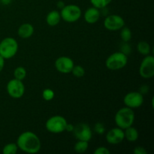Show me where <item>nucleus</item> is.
<instances>
[{
  "label": "nucleus",
  "mask_w": 154,
  "mask_h": 154,
  "mask_svg": "<svg viewBox=\"0 0 154 154\" xmlns=\"http://www.w3.org/2000/svg\"><path fill=\"white\" fill-rule=\"evenodd\" d=\"M74 128H75V126H74V125L67 123V124H66V129H65V131H66V132H72Z\"/></svg>",
  "instance_id": "obj_29"
},
{
  "label": "nucleus",
  "mask_w": 154,
  "mask_h": 154,
  "mask_svg": "<svg viewBox=\"0 0 154 154\" xmlns=\"http://www.w3.org/2000/svg\"><path fill=\"white\" fill-rule=\"evenodd\" d=\"M137 50H138V53L141 55L147 56L149 55L150 53V45H149V43H147V42H140L137 45Z\"/></svg>",
  "instance_id": "obj_18"
},
{
  "label": "nucleus",
  "mask_w": 154,
  "mask_h": 154,
  "mask_svg": "<svg viewBox=\"0 0 154 154\" xmlns=\"http://www.w3.org/2000/svg\"><path fill=\"white\" fill-rule=\"evenodd\" d=\"M54 92L51 89H45L42 92V97L45 101H51L54 98Z\"/></svg>",
  "instance_id": "obj_25"
},
{
  "label": "nucleus",
  "mask_w": 154,
  "mask_h": 154,
  "mask_svg": "<svg viewBox=\"0 0 154 154\" xmlns=\"http://www.w3.org/2000/svg\"><path fill=\"white\" fill-rule=\"evenodd\" d=\"M18 149L27 153H37L41 150L42 144L38 135L34 132L26 131L18 136L16 142Z\"/></svg>",
  "instance_id": "obj_1"
},
{
  "label": "nucleus",
  "mask_w": 154,
  "mask_h": 154,
  "mask_svg": "<svg viewBox=\"0 0 154 154\" xmlns=\"http://www.w3.org/2000/svg\"><path fill=\"white\" fill-rule=\"evenodd\" d=\"M94 130L99 135H102V134L105 133V127L104 126L103 123H96L94 126Z\"/></svg>",
  "instance_id": "obj_26"
},
{
  "label": "nucleus",
  "mask_w": 154,
  "mask_h": 154,
  "mask_svg": "<svg viewBox=\"0 0 154 154\" xmlns=\"http://www.w3.org/2000/svg\"><path fill=\"white\" fill-rule=\"evenodd\" d=\"M26 76V70L24 67L19 66L14 71V77L16 79L23 81V80L25 79Z\"/></svg>",
  "instance_id": "obj_21"
},
{
  "label": "nucleus",
  "mask_w": 154,
  "mask_h": 154,
  "mask_svg": "<svg viewBox=\"0 0 154 154\" xmlns=\"http://www.w3.org/2000/svg\"><path fill=\"white\" fill-rule=\"evenodd\" d=\"M139 75L144 79H150L154 76V57L147 55L141 61L139 67Z\"/></svg>",
  "instance_id": "obj_8"
},
{
  "label": "nucleus",
  "mask_w": 154,
  "mask_h": 154,
  "mask_svg": "<svg viewBox=\"0 0 154 154\" xmlns=\"http://www.w3.org/2000/svg\"><path fill=\"white\" fill-rule=\"evenodd\" d=\"M105 138L108 144H114V145L120 144L125 139L124 130L117 126L113 128L107 132Z\"/></svg>",
  "instance_id": "obj_13"
},
{
  "label": "nucleus",
  "mask_w": 154,
  "mask_h": 154,
  "mask_svg": "<svg viewBox=\"0 0 154 154\" xmlns=\"http://www.w3.org/2000/svg\"><path fill=\"white\" fill-rule=\"evenodd\" d=\"M133 153L134 154H147V152L145 150V148H144L143 147L141 146H138V147H135L133 149Z\"/></svg>",
  "instance_id": "obj_28"
},
{
  "label": "nucleus",
  "mask_w": 154,
  "mask_h": 154,
  "mask_svg": "<svg viewBox=\"0 0 154 154\" xmlns=\"http://www.w3.org/2000/svg\"><path fill=\"white\" fill-rule=\"evenodd\" d=\"M67 120L64 117L60 115H55L50 117L45 123L46 129L51 133L59 134L65 132Z\"/></svg>",
  "instance_id": "obj_5"
},
{
  "label": "nucleus",
  "mask_w": 154,
  "mask_h": 154,
  "mask_svg": "<svg viewBox=\"0 0 154 154\" xmlns=\"http://www.w3.org/2000/svg\"><path fill=\"white\" fill-rule=\"evenodd\" d=\"M75 63L72 58L66 56L60 57L55 61V68L59 72L63 74H69L72 72Z\"/></svg>",
  "instance_id": "obj_12"
},
{
  "label": "nucleus",
  "mask_w": 154,
  "mask_h": 154,
  "mask_svg": "<svg viewBox=\"0 0 154 154\" xmlns=\"http://www.w3.org/2000/svg\"><path fill=\"white\" fill-rule=\"evenodd\" d=\"M135 113L133 110L128 107L122 108L116 113L114 117V121L117 127L122 129L132 126L135 121Z\"/></svg>",
  "instance_id": "obj_2"
},
{
  "label": "nucleus",
  "mask_w": 154,
  "mask_h": 154,
  "mask_svg": "<svg viewBox=\"0 0 154 154\" xmlns=\"http://www.w3.org/2000/svg\"><path fill=\"white\" fill-rule=\"evenodd\" d=\"M123 102L128 108H138L144 103V96L140 92H130L124 96Z\"/></svg>",
  "instance_id": "obj_10"
},
{
  "label": "nucleus",
  "mask_w": 154,
  "mask_h": 154,
  "mask_svg": "<svg viewBox=\"0 0 154 154\" xmlns=\"http://www.w3.org/2000/svg\"><path fill=\"white\" fill-rule=\"evenodd\" d=\"M17 51L18 43L14 38H5L0 42V56L5 60H9L14 57Z\"/></svg>",
  "instance_id": "obj_3"
},
{
  "label": "nucleus",
  "mask_w": 154,
  "mask_h": 154,
  "mask_svg": "<svg viewBox=\"0 0 154 154\" xmlns=\"http://www.w3.org/2000/svg\"><path fill=\"white\" fill-rule=\"evenodd\" d=\"M84 20L89 24H94L100 18V11L99 8L95 7H90L87 9L84 15Z\"/></svg>",
  "instance_id": "obj_14"
},
{
  "label": "nucleus",
  "mask_w": 154,
  "mask_h": 154,
  "mask_svg": "<svg viewBox=\"0 0 154 154\" xmlns=\"http://www.w3.org/2000/svg\"><path fill=\"white\" fill-rule=\"evenodd\" d=\"M4 66H5V59L0 56V72H1L2 71V69H4Z\"/></svg>",
  "instance_id": "obj_30"
},
{
  "label": "nucleus",
  "mask_w": 154,
  "mask_h": 154,
  "mask_svg": "<svg viewBox=\"0 0 154 154\" xmlns=\"http://www.w3.org/2000/svg\"><path fill=\"white\" fill-rule=\"evenodd\" d=\"M110 150L105 147H99L94 150V154H110Z\"/></svg>",
  "instance_id": "obj_27"
},
{
  "label": "nucleus",
  "mask_w": 154,
  "mask_h": 154,
  "mask_svg": "<svg viewBox=\"0 0 154 154\" xmlns=\"http://www.w3.org/2000/svg\"><path fill=\"white\" fill-rule=\"evenodd\" d=\"M128 57L123 52H115L111 54L105 61V66L109 70L117 71L127 65Z\"/></svg>",
  "instance_id": "obj_4"
},
{
  "label": "nucleus",
  "mask_w": 154,
  "mask_h": 154,
  "mask_svg": "<svg viewBox=\"0 0 154 154\" xmlns=\"http://www.w3.org/2000/svg\"><path fill=\"white\" fill-rule=\"evenodd\" d=\"M90 1L93 7L99 9H102L107 7L112 2V0H90Z\"/></svg>",
  "instance_id": "obj_23"
},
{
  "label": "nucleus",
  "mask_w": 154,
  "mask_h": 154,
  "mask_svg": "<svg viewBox=\"0 0 154 154\" xmlns=\"http://www.w3.org/2000/svg\"><path fill=\"white\" fill-rule=\"evenodd\" d=\"M34 33V27L30 23H23L20 26L17 30V34L21 38H29Z\"/></svg>",
  "instance_id": "obj_15"
},
{
  "label": "nucleus",
  "mask_w": 154,
  "mask_h": 154,
  "mask_svg": "<svg viewBox=\"0 0 154 154\" xmlns=\"http://www.w3.org/2000/svg\"><path fill=\"white\" fill-rule=\"evenodd\" d=\"M104 26L109 31H117L125 26V20L121 16L111 14L107 17L104 20Z\"/></svg>",
  "instance_id": "obj_11"
},
{
  "label": "nucleus",
  "mask_w": 154,
  "mask_h": 154,
  "mask_svg": "<svg viewBox=\"0 0 154 154\" xmlns=\"http://www.w3.org/2000/svg\"><path fill=\"white\" fill-rule=\"evenodd\" d=\"M124 135L125 138L129 142H135L138 140L139 134H138V130L133 126H129L124 129Z\"/></svg>",
  "instance_id": "obj_17"
},
{
  "label": "nucleus",
  "mask_w": 154,
  "mask_h": 154,
  "mask_svg": "<svg viewBox=\"0 0 154 154\" xmlns=\"http://www.w3.org/2000/svg\"><path fill=\"white\" fill-rule=\"evenodd\" d=\"M72 132L75 138L80 141H86L89 142L93 136L91 128L87 123H78L75 126Z\"/></svg>",
  "instance_id": "obj_9"
},
{
  "label": "nucleus",
  "mask_w": 154,
  "mask_h": 154,
  "mask_svg": "<svg viewBox=\"0 0 154 154\" xmlns=\"http://www.w3.org/2000/svg\"><path fill=\"white\" fill-rule=\"evenodd\" d=\"M8 94L14 99H20L25 93V86L22 81L14 78L8 82L6 86Z\"/></svg>",
  "instance_id": "obj_7"
},
{
  "label": "nucleus",
  "mask_w": 154,
  "mask_h": 154,
  "mask_svg": "<svg viewBox=\"0 0 154 154\" xmlns=\"http://www.w3.org/2000/svg\"><path fill=\"white\" fill-rule=\"evenodd\" d=\"M18 147L16 143H9L4 146L2 153L4 154H15L17 152Z\"/></svg>",
  "instance_id": "obj_22"
},
{
  "label": "nucleus",
  "mask_w": 154,
  "mask_h": 154,
  "mask_svg": "<svg viewBox=\"0 0 154 154\" xmlns=\"http://www.w3.org/2000/svg\"><path fill=\"white\" fill-rule=\"evenodd\" d=\"M60 16L66 23H75L78 21L81 17V9L76 5H65L61 9Z\"/></svg>",
  "instance_id": "obj_6"
},
{
  "label": "nucleus",
  "mask_w": 154,
  "mask_h": 154,
  "mask_svg": "<svg viewBox=\"0 0 154 154\" xmlns=\"http://www.w3.org/2000/svg\"><path fill=\"white\" fill-rule=\"evenodd\" d=\"M72 73L75 78H81L82 77L84 76L85 75V69H84V67H82L81 66H74L73 69L72 70Z\"/></svg>",
  "instance_id": "obj_24"
},
{
  "label": "nucleus",
  "mask_w": 154,
  "mask_h": 154,
  "mask_svg": "<svg viewBox=\"0 0 154 154\" xmlns=\"http://www.w3.org/2000/svg\"><path fill=\"white\" fill-rule=\"evenodd\" d=\"M88 141H80V140H78V142H76V144H75L74 150H75V152H77L78 153H84L87 151V149H88Z\"/></svg>",
  "instance_id": "obj_19"
},
{
  "label": "nucleus",
  "mask_w": 154,
  "mask_h": 154,
  "mask_svg": "<svg viewBox=\"0 0 154 154\" xmlns=\"http://www.w3.org/2000/svg\"><path fill=\"white\" fill-rule=\"evenodd\" d=\"M60 20H61V16L58 11H52L49 12L46 17V23L51 26H55L58 25L60 22Z\"/></svg>",
  "instance_id": "obj_16"
},
{
  "label": "nucleus",
  "mask_w": 154,
  "mask_h": 154,
  "mask_svg": "<svg viewBox=\"0 0 154 154\" xmlns=\"http://www.w3.org/2000/svg\"><path fill=\"white\" fill-rule=\"evenodd\" d=\"M120 38H121L122 41H123V42L128 43V42L131 40V38H132V31L130 30V29L124 26L121 29Z\"/></svg>",
  "instance_id": "obj_20"
},
{
  "label": "nucleus",
  "mask_w": 154,
  "mask_h": 154,
  "mask_svg": "<svg viewBox=\"0 0 154 154\" xmlns=\"http://www.w3.org/2000/svg\"><path fill=\"white\" fill-rule=\"evenodd\" d=\"M64 6H65V3L63 2V1H59L58 2H57V7H58L59 8L62 9Z\"/></svg>",
  "instance_id": "obj_31"
}]
</instances>
